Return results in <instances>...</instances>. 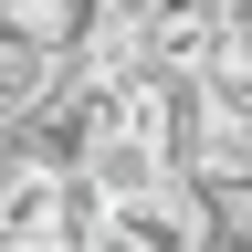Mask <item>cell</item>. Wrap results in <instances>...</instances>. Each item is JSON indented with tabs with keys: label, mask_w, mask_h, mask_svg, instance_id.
Wrapping results in <instances>:
<instances>
[{
	"label": "cell",
	"mask_w": 252,
	"mask_h": 252,
	"mask_svg": "<svg viewBox=\"0 0 252 252\" xmlns=\"http://www.w3.org/2000/svg\"><path fill=\"white\" fill-rule=\"evenodd\" d=\"M53 84H63V63L0 32V126H11V137H21V126L42 116V105H53Z\"/></svg>",
	"instance_id": "6da1fadb"
}]
</instances>
